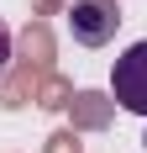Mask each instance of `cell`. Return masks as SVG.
I'll use <instances>...</instances> for the list:
<instances>
[{
  "instance_id": "cell-1",
  "label": "cell",
  "mask_w": 147,
  "mask_h": 153,
  "mask_svg": "<svg viewBox=\"0 0 147 153\" xmlns=\"http://www.w3.org/2000/svg\"><path fill=\"white\" fill-rule=\"evenodd\" d=\"M110 95H116L121 111L147 116V37L132 42V48L116 58V69H110Z\"/></svg>"
},
{
  "instance_id": "cell-2",
  "label": "cell",
  "mask_w": 147,
  "mask_h": 153,
  "mask_svg": "<svg viewBox=\"0 0 147 153\" xmlns=\"http://www.w3.org/2000/svg\"><path fill=\"white\" fill-rule=\"evenodd\" d=\"M116 27H121L116 0H74V11H68V32L79 48H105L116 37Z\"/></svg>"
},
{
  "instance_id": "cell-3",
  "label": "cell",
  "mask_w": 147,
  "mask_h": 153,
  "mask_svg": "<svg viewBox=\"0 0 147 153\" xmlns=\"http://www.w3.org/2000/svg\"><path fill=\"white\" fill-rule=\"evenodd\" d=\"M5 63H11V27L0 21V69H5Z\"/></svg>"
},
{
  "instance_id": "cell-4",
  "label": "cell",
  "mask_w": 147,
  "mask_h": 153,
  "mask_svg": "<svg viewBox=\"0 0 147 153\" xmlns=\"http://www.w3.org/2000/svg\"><path fill=\"white\" fill-rule=\"evenodd\" d=\"M142 148H147V137H142Z\"/></svg>"
}]
</instances>
